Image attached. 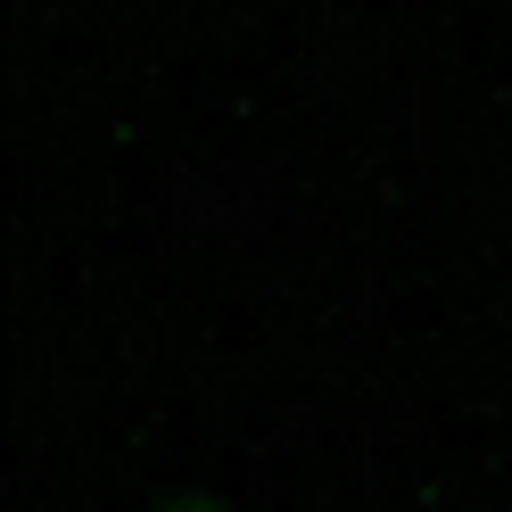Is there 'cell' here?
I'll return each instance as SVG.
<instances>
[{
  "label": "cell",
  "instance_id": "obj_1",
  "mask_svg": "<svg viewBox=\"0 0 512 512\" xmlns=\"http://www.w3.org/2000/svg\"><path fill=\"white\" fill-rule=\"evenodd\" d=\"M166 512H223V504H207V496H182V504H166Z\"/></svg>",
  "mask_w": 512,
  "mask_h": 512
}]
</instances>
